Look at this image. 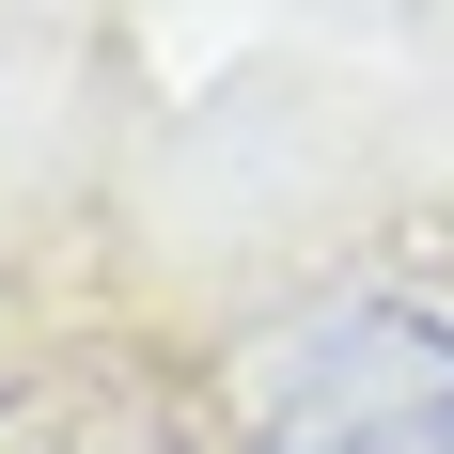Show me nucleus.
I'll return each instance as SVG.
<instances>
[{
  "instance_id": "obj_1",
  "label": "nucleus",
  "mask_w": 454,
  "mask_h": 454,
  "mask_svg": "<svg viewBox=\"0 0 454 454\" xmlns=\"http://www.w3.org/2000/svg\"><path fill=\"white\" fill-rule=\"evenodd\" d=\"M251 454H454V298H329L251 376Z\"/></svg>"
}]
</instances>
